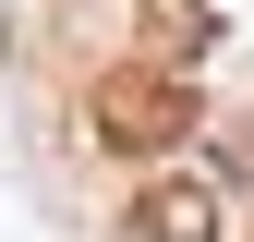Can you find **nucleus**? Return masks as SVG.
<instances>
[{
	"instance_id": "f257e3e1",
	"label": "nucleus",
	"mask_w": 254,
	"mask_h": 242,
	"mask_svg": "<svg viewBox=\"0 0 254 242\" xmlns=\"http://www.w3.org/2000/svg\"><path fill=\"white\" fill-rule=\"evenodd\" d=\"M97 121H109V145L157 158V145H182V133H194V97H182V85H157V73H121L109 97H97Z\"/></svg>"
},
{
	"instance_id": "f03ea898",
	"label": "nucleus",
	"mask_w": 254,
	"mask_h": 242,
	"mask_svg": "<svg viewBox=\"0 0 254 242\" xmlns=\"http://www.w3.org/2000/svg\"><path fill=\"white\" fill-rule=\"evenodd\" d=\"M218 230V194L206 182H157V194L133 206V242H206Z\"/></svg>"
}]
</instances>
